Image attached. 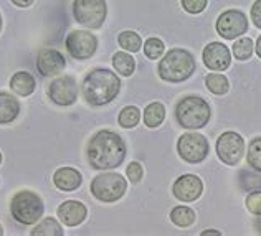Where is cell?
<instances>
[{"mask_svg": "<svg viewBox=\"0 0 261 236\" xmlns=\"http://www.w3.org/2000/svg\"><path fill=\"white\" fill-rule=\"evenodd\" d=\"M127 154L126 142L118 133L109 129L98 130L88 142L86 155L88 162L96 170L118 169L124 162Z\"/></svg>", "mask_w": 261, "mask_h": 236, "instance_id": "6da1fadb", "label": "cell"}, {"mask_svg": "<svg viewBox=\"0 0 261 236\" xmlns=\"http://www.w3.org/2000/svg\"><path fill=\"white\" fill-rule=\"evenodd\" d=\"M121 89V80L111 69L96 68L89 71L81 83L83 99L93 108L106 106L118 98Z\"/></svg>", "mask_w": 261, "mask_h": 236, "instance_id": "7a4b0ae2", "label": "cell"}, {"mask_svg": "<svg viewBox=\"0 0 261 236\" xmlns=\"http://www.w3.org/2000/svg\"><path fill=\"white\" fill-rule=\"evenodd\" d=\"M195 68L197 63L194 55L184 50V48H172L164 55L161 63L157 65V71H159L161 80L164 81L182 83L194 74Z\"/></svg>", "mask_w": 261, "mask_h": 236, "instance_id": "3957f363", "label": "cell"}, {"mask_svg": "<svg viewBox=\"0 0 261 236\" xmlns=\"http://www.w3.org/2000/svg\"><path fill=\"white\" fill-rule=\"evenodd\" d=\"M212 117L210 104L200 96H185L175 106V119L185 129H202Z\"/></svg>", "mask_w": 261, "mask_h": 236, "instance_id": "277c9868", "label": "cell"}, {"mask_svg": "<svg viewBox=\"0 0 261 236\" xmlns=\"http://www.w3.org/2000/svg\"><path fill=\"white\" fill-rule=\"evenodd\" d=\"M10 212L13 220L20 225H35L43 217L45 205L38 193L32 190H20L12 197Z\"/></svg>", "mask_w": 261, "mask_h": 236, "instance_id": "5b68a950", "label": "cell"}, {"mask_svg": "<svg viewBox=\"0 0 261 236\" xmlns=\"http://www.w3.org/2000/svg\"><path fill=\"white\" fill-rule=\"evenodd\" d=\"M127 189V182L126 178L118 172H105L99 173L91 180V185H89V190H91V195L99 200V202L105 203H113L118 202L119 198L126 193Z\"/></svg>", "mask_w": 261, "mask_h": 236, "instance_id": "8992f818", "label": "cell"}, {"mask_svg": "<svg viewBox=\"0 0 261 236\" xmlns=\"http://www.w3.org/2000/svg\"><path fill=\"white\" fill-rule=\"evenodd\" d=\"M73 15L81 27L98 30L108 17L106 0H73Z\"/></svg>", "mask_w": 261, "mask_h": 236, "instance_id": "52a82bcc", "label": "cell"}, {"mask_svg": "<svg viewBox=\"0 0 261 236\" xmlns=\"http://www.w3.org/2000/svg\"><path fill=\"white\" fill-rule=\"evenodd\" d=\"M177 152L189 164H200L207 159L210 145L207 137L200 133H185L177 141Z\"/></svg>", "mask_w": 261, "mask_h": 236, "instance_id": "ba28073f", "label": "cell"}, {"mask_svg": "<svg viewBox=\"0 0 261 236\" xmlns=\"http://www.w3.org/2000/svg\"><path fill=\"white\" fill-rule=\"evenodd\" d=\"M48 98L51 99V102H55L57 106H61V108L73 106L78 99L76 80L70 74L55 78L50 83V86H48Z\"/></svg>", "mask_w": 261, "mask_h": 236, "instance_id": "9c48e42d", "label": "cell"}, {"mask_svg": "<svg viewBox=\"0 0 261 236\" xmlns=\"http://www.w3.org/2000/svg\"><path fill=\"white\" fill-rule=\"evenodd\" d=\"M65 46L74 60H88L96 53L98 38L88 30H73L66 37Z\"/></svg>", "mask_w": 261, "mask_h": 236, "instance_id": "30bf717a", "label": "cell"}, {"mask_svg": "<svg viewBox=\"0 0 261 236\" xmlns=\"http://www.w3.org/2000/svg\"><path fill=\"white\" fill-rule=\"evenodd\" d=\"M215 27L223 40H235L248 30V18L242 10H226L220 13Z\"/></svg>", "mask_w": 261, "mask_h": 236, "instance_id": "8fae6325", "label": "cell"}, {"mask_svg": "<svg viewBox=\"0 0 261 236\" xmlns=\"http://www.w3.org/2000/svg\"><path fill=\"white\" fill-rule=\"evenodd\" d=\"M245 150V141L238 133L226 130L217 141V155L226 165H237Z\"/></svg>", "mask_w": 261, "mask_h": 236, "instance_id": "7c38bea8", "label": "cell"}, {"mask_svg": "<svg viewBox=\"0 0 261 236\" xmlns=\"http://www.w3.org/2000/svg\"><path fill=\"white\" fill-rule=\"evenodd\" d=\"M202 192H203L202 178L194 175V173H185V175L178 177L172 187L174 197L185 203L195 202L197 198H200Z\"/></svg>", "mask_w": 261, "mask_h": 236, "instance_id": "4fadbf2b", "label": "cell"}, {"mask_svg": "<svg viewBox=\"0 0 261 236\" xmlns=\"http://www.w3.org/2000/svg\"><path fill=\"white\" fill-rule=\"evenodd\" d=\"M203 65L212 71H225L230 68L231 63V53L230 48L220 43V41H212L203 48L202 53Z\"/></svg>", "mask_w": 261, "mask_h": 236, "instance_id": "5bb4252c", "label": "cell"}, {"mask_svg": "<svg viewBox=\"0 0 261 236\" xmlns=\"http://www.w3.org/2000/svg\"><path fill=\"white\" fill-rule=\"evenodd\" d=\"M66 66V60L65 57L57 50H51V48H45L38 53L37 57V68L38 71L42 73L46 78H51V76H57L61 73Z\"/></svg>", "mask_w": 261, "mask_h": 236, "instance_id": "9a60e30c", "label": "cell"}, {"mask_svg": "<svg viewBox=\"0 0 261 236\" xmlns=\"http://www.w3.org/2000/svg\"><path fill=\"white\" fill-rule=\"evenodd\" d=\"M57 215L60 221L66 226H78L86 220L88 208L85 203L78 202V200H66L57 210Z\"/></svg>", "mask_w": 261, "mask_h": 236, "instance_id": "2e32d148", "label": "cell"}, {"mask_svg": "<svg viewBox=\"0 0 261 236\" xmlns=\"http://www.w3.org/2000/svg\"><path fill=\"white\" fill-rule=\"evenodd\" d=\"M53 183L61 192H73L83 183V175L73 167H61L53 173Z\"/></svg>", "mask_w": 261, "mask_h": 236, "instance_id": "e0dca14e", "label": "cell"}, {"mask_svg": "<svg viewBox=\"0 0 261 236\" xmlns=\"http://www.w3.org/2000/svg\"><path fill=\"white\" fill-rule=\"evenodd\" d=\"M20 114V102L10 93L0 91V124H10Z\"/></svg>", "mask_w": 261, "mask_h": 236, "instance_id": "ac0fdd59", "label": "cell"}, {"mask_svg": "<svg viewBox=\"0 0 261 236\" xmlns=\"http://www.w3.org/2000/svg\"><path fill=\"white\" fill-rule=\"evenodd\" d=\"M35 78L27 73V71H18L12 76L10 80V88H12V93H15L18 96H23V98H27V96H30L33 91H35Z\"/></svg>", "mask_w": 261, "mask_h": 236, "instance_id": "d6986e66", "label": "cell"}, {"mask_svg": "<svg viewBox=\"0 0 261 236\" xmlns=\"http://www.w3.org/2000/svg\"><path fill=\"white\" fill-rule=\"evenodd\" d=\"M166 119V108L162 102H150L149 106L144 109V124L150 129L159 127Z\"/></svg>", "mask_w": 261, "mask_h": 236, "instance_id": "ffe728a7", "label": "cell"}, {"mask_svg": "<svg viewBox=\"0 0 261 236\" xmlns=\"http://www.w3.org/2000/svg\"><path fill=\"white\" fill-rule=\"evenodd\" d=\"M195 212L189 206H175L170 212V221L178 228H189L195 223Z\"/></svg>", "mask_w": 261, "mask_h": 236, "instance_id": "44dd1931", "label": "cell"}, {"mask_svg": "<svg viewBox=\"0 0 261 236\" xmlns=\"http://www.w3.org/2000/svg\"><path fill=\"white\" fill-rule=\"evenodd\" d=\"M113 66L114 69L122 76H130L136 69V60L133 58V55L118 51L113 57Z\"/></svg>", "mask_w": 261, "mask_h": 236, "instance_id": "7402d4cb", "label": "cell"}, {"mask_svg": "<svg viewBox=\"0 0 261 236\" xmlns=\"http://www.w3.org/2000/svg\"><path fill=\"white\" fill-rule=\"evenodd\" d=\"M205 85H207L210 93H214L217 96H223L228 93V89H230L228 78L218 73H210L207 78H205Z\"/></svg>", "mask_w": 261, "mask_h": 236, "instance_id": "603a6c76", "label": "cell"}, {"mask_svg": "<svg viewBox=\"0 0 261 236\" xmlns=\"http://www.w3.org/2000/svg\"><path fill=\"white\" fill-rule=\"evenodd\" d=\"M65 231L61 225L58 223L55 218H45L42 223H38L35 228L32 230L33 236H61Z\"/></svg>", "mask_w": 261, "mask_h": 236, "instance_id": "cb8c5ba5", "label": "cell"}, {"mask_svg": "<svg viewBox=\"0 0 261 236\" xmlns=\"http://www.w3.org/2000/svg\"><path fill=\"white\" fill-rule=\"evenodd\" d=\"M118 41H119V45L124 48L126 51H130V53H137V51L141 50V46H142L141 37L136 32H130V30H126V32L119 33Z\"/></svg>", "mask_w": 261, "mask_h": 236, "instance_id": "d4e9b609", "label": "cell"}, {"mask_svg": "<svg viewBox=\"0 0 261 236\" xmlns=\"http://www.w3.org/2000/svg\"><path fill=\"white\" fill-rule=\"evenodd\" d=\"M253 40L248 38V37H243L237 40L235 43H233V57L240 61H245V60H250L251 55H253Z\"/></svg>", "mask_w": 261, "mask_h": 236, "instance_id": "484cf974", "label": "cell"}, {"mask_svg": "<svg viewBox=\"0 0 261 236\" xmlns=\"http://www.w3.org/2000/svg\"><path fill=\"white\" fill-rule=\"evenodd\" d=\"M246 162L253 169L261 173V137L253 139L246 152Z\"/></svg>", "mask_w": 261, "mask_h": 236, "instance_id": "4316f807", "label": "cell"}, {"mask_svg": "<svg viewBox=\"0 0 261 236\" xmlns=\"http://www.w3.org/2000/svg\"><path fill=\"white\" fill-rule=\"evenodd\" d=\"M141 121V111L136 106H126L119 113V124L124 129H133L136 127Z\"/></svg>", "mask_w": 261, "mask_h": 236, "instance_id": "83f0119b", "label": "cell"}, {"mask_svg": "<svg viewBox=\"0 0 261 236\" xmlns=\"http://www.w3.org/2000/svg\"><path fill=\"white\" fill-rule=\"evenodd\" d=\"M164 50H166V46H164V41L161 38H147L146 43H144V55L149 58V60H157L161 58L164 55Z\"/></svg>", "mask_w": 261, "mask_h": 236, "instance_id": "f1b7e54d", "label": "cell"}, {"mask_svg": "<svg viewBox=\"0 0 261 236\" xmlns=\"http://www.w3.org/2000/svg\"><path fill=\"white\" fill-rule=\"evenodd\" d=\"M245 205L248 208V212L256 215V217H261V190L258 192H251L245 200Z\"/></svg>", "mask_w": 261, "mask_h": 236, "instance_id": "f546056e", "label": "cell"}, {"mask_svg": "<svg viewBox=\"0 0 261 236\" xmlns=\"http://www.w3.org/2000/svg\"><path fill=\"white\" fill-rule=\"evenodd\" d=\"M180 4L184 7V10L192 15H197V13H202L207 7L208 0H180Z\"/></svg>", "mask_w": 261, "mask_h": 236, "instance_id": "4dcf8cb0", "label": "cell"}, {"mask_svg": "<svg viewBox=\"0 0 261 236\" xmlns=\"http://www.w3.org/2000/svg\"><path fill=\"white\" fill-rule=\"evenodd\" d=\"M126 175L129 178L130 183H139L142 180V175H144V169L139 162H130L127 165V170H126Z\"/></svg>", "mask_w": 261, "mask_h": 236, "instance_id": "1f68e13d", "label": "cell"}, {"mask_svg": "<svg viewBox=\"0 0 261 236\" xmlns=\"http://www.w3.org/2000/svg\"><path fill=\"white\" fill-rule=\"evenodd\" d=\"M243 177L248 178V182L242 180V189H245V190H255V189H259V187H261V178L259 177L248 175V173H243Z\"/></svg>", "mask_w": 261, "mask_h": 236, "instance_id": "d6a6232c", "label": "cell"}, {"mask_svg": "<svg viewBox=\"0 0 261 236\" xmlns=\"http://www.w3.org/2000/svg\"><path fill=\"white\" fill-rule=\"evenodd\" d=\"M251 22L255 23L256 29H261V0H255L251 7Z\"/></svg>", "mask_w": 261, "mask_h": 236, "instance_id": "836d02e7", "label": "cell"}, {"mask_svg": "<svg viewBox=\"0 0 261 236\" xmlns=\"http://www.w3.org/2000/svg\"><path fill=\"white\" fill-rule=\"evenodd\" d=\"M12 4H15L17 7H22V9H25V7H30L33 4V0H12Z\"/></svg>", "mask_w": 261, "mask_h": 236, "instance_id": "e575fe53", "label": "cell"}, {"mask_svg": "<svg viewBox=\"0 0 261 236\" xmlns=\"http://www.w3.org/2000/svg\"><path fill=\"white\" fill-rule=\"evenodd\" d=\"M202 234L205 236V234H217V236H220L222 234V231H217V230H205V231H202Z\"/></svg>", "mask_w": 261, "mask_h": 236, "instance_id": "d590c367", "label": "cell"}, {"mask_svg": "<svg viewBox=\"0 0 261 236\" xmlns=\"http://www.w3.org/2000/svg\"><path fill=\"white\" fill-rule=\"evenodd\" d=\"M256 55L261 58V37L256 40Z\"/></svg>", "mask_w": 261, "mask_h": 236, "instance_id": "8d00e7d4", "label": "cell"}, {"mask_svg": "<svg viewBox=\"0 0 261 236\" xmlns=\"http://www.w3.org/2000/svg\"><path fill=\"white\" fill-rule=\"evenodd\" d=\"M0 32H2V15H0Z\"/></svg>", "mask_w": 261, "mask_h": 236, "instance_id": "74e56055", "label": "cell"}, {"mask_svg": "<svg viewBox=\"0 0 261 236\" xmlns=\"http://www.w3.org/2000/svg\"><path fill=\"white\" fill-rule=\"evenodd\" d=\"M0 164H2V152H0Z\"/></svg>", "mask_w": 261, "mask_h": 236, "instance_id": "f35d334b", "label": "cell"}, {"mask_svg": "<svg viewBox=\"0 0 261 236\" xmlns=\"http://www.w3.org/2000/svg\"><path fill=\"white\" fill-rule=\"evenodd\" d=\"M0 234H4V230H2V226H0Z\"/></svg>", "mask_w": 261, "mask_h": 236, "instance_id": "ab89813d", "label": "cell"}]
</instances>
